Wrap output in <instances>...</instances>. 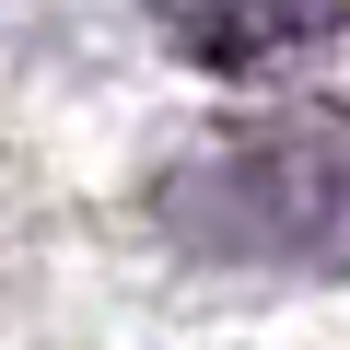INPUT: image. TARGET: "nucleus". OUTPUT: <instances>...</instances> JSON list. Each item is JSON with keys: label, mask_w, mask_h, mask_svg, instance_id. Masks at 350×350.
Segmentation results:
<instances>
[{"label": "nucleus", "mask_w": 350, "mask_h": 350, "mask_svg": "<svg viewBox=\"0 0 350 350\" xmlns=\"http://www.w3.org/2000/svg\"><path fill=\"white\" fill-rule=\"evenodd\" d=\"M152 222L187 257L292 269V257H327L338 245V187L315 163H292V152H222V163H175L152 187Z\"/></svg>", "instance_id": "f257e3e1"}, {"label": "nucleus", "mask_w": 350, "mask_h": 350, "mask_svg": "<svg viewBox=\"0 0 350 350\" xmlns=\"http://www.w3.org/2000/svg\"><path fill=\"white\" fill-rule=\"evenodd\" d=\"M163 24L211 70H257V59H292V47L338 36V0H163Z\"/></svg>", "instance_id": "f03ea898"}]
</instances>
